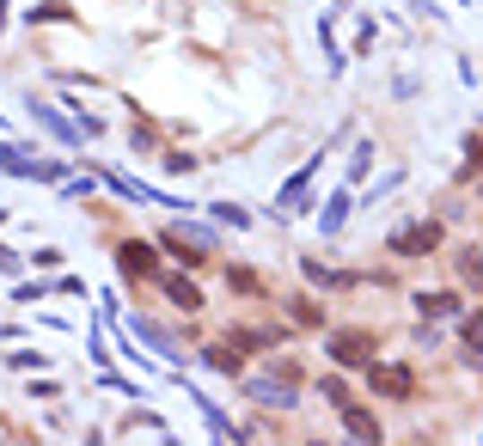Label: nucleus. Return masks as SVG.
I'll return each instance as SVG.
<instances>
[{
    "label": "nucleus",
    "mask_w": 483,
    "mask_h": 446,
    "mask_svg": "<svg viewBox=\"0 0 483 446\" xmlns=\"http://www.w3.org/2000/svg\"><path fill=\"white\" fill-rule=\"evenodd\" d=\"M245 398H251V404H263V410H288V404H294V373L251 379V385H245Z\"/></svg>",
    "instance_id": "f257e3e1"
},
{
    "label": "nucleus",
    "mask_w": 483,
    "mask_h": 446,
    "mask_svg": "<svg viewBox=\"0 0 483 446\" xmlns=\"http://www.w3.org/2000/svg\"><path fill=\"white\" fill-rule=\"evenodd\" d=\"M367 355H374V337L367 330H331V361L337 367H361Z\"/></svg>",
    "instance_id": "f03ea898"
},
{
    "label": "nucleus",
    "mask_w": 483,
    "mask_h": 446,
    "mask_svg": "<svg viewBox=\"0 0 483 446\" xmlns=\"http://www.w3.org/2000/svg\"><path fill=\"white\" fill-rule=\"evenodd\" d=\"M367 385H374V398H398V404L416 391L410 367H374V373H367Z\"/></svg>",
    "instance_id": "7ed1b4c3"
},
{
    "label": "nucleus",
    "mask_w": 483,
    "mask_h": 446,
    "mask_svg": "<svg viewBox=\"0 0 483 446\" xmlns=\"http://www.w3.org/2000/svg\"><path fill=\"white\" fill-rule=\"evenodd\" d=\"M435 244H441V227H435V220H422V227H404V233H392V251H398V257L435 251Z\"/></svg>",
    "instance_id": "20e7f679"
},
{
    "label": "nucleus",
    "mask_w": 483,
    "mask_h": 446,
    "mask_svg": "<svg viewBox=\"0 0 483 446\" xmlns=\"http://www.w3.org/2000/svg\"><path fill=\"white\" fill-rule=\"evenodd\" d=\"M312 172H318V159H306L300 172H294L288 184H281V196H276V214H294V208L306 202V184H312Z\"/></svg>",
    "instance_id": "39448f33"
},
{
    "label": "nucleus",
    "mask_w": 483,
    "mask_h": 446,
    "mask_svg": "<svg viewBox=\"0 0 483 446\" xmlns=\"http://www.w3.org/2000/svg\"><path fill=\"white\" fill-rule=\"evenodd\" d=\"M343 428L355 441H380V416H367L361 404H343Z\"/></svg>",
    "instance_id": "423d86ee"
},
{
    "label": "nucleus",
    "mask_w": 483,
    "mask_h": 446,
    "mask_svg": "<svg viewBox=\"0 0 483 446\" xmlns=\"http://www.w3.org/2000/svg\"><path fill=\"white\" fill-rule=\"evenodd\" d=\"M116 270H123V275H153V251L129 239L123 251H116Z\"/></svg>",
    "instance_id": "0eeeda50"
},
{
    "label": "nucleus",
    "mask_w": 483,
    "mask_h": 446,
    "mask_svg": "<svg viewBox=\"0 0 483 446\" xmlns=\"http://www.w3.org/2000/svg\"><path fill=\"white\" fill-rule=\"evenodd\" d=\"M135 337H147V343L160 348V361H184V355H177V343L166 337V330H160V324H147V318H135Z\"/></svg>",
    "instance_id": "6e6552de"
},
{
    "label": "nucleus",
    "mask_w": 483,
    "mask_h": 446,
    "mask_svg": "<svg viewBox=\"0 0 483 446\" xmlns=\"http://www.w3.org/2000/svg\"><path fill=\"white\" fill-rule=\"evenodd\" d=\"M31 116H37V123H43V129H49L56 141H80V129H73V123H62L49 104H37V99H31Z\"/></svg>",
    "instance_id": "1a4fd4ad"
},
{
    "label": "nucleus",
    "mask_w": 483,
    "mask_h": 446,
    "mask_svg": "<svg viewBox=\"0 0 483 446\" xmlns=\"http://www.w3.org/2000/svg\"><path fill=\"white\" fill-rule=\"evenodd\" d=\"M416 312L422 318H453L459 312V294H416Z\"/></svg>",
    "instance_id": "9d476101"
},
{
    "label": "nucleus",
    "mask_w": 483,
    "mask_h": 446,
    "mask_svg": "<svg viewBox=\"0 0 483 446\" xmlns=\"http://www.w3.org/2000/svg\"><path fill=\"white\" fill-rule=\"evenodd\" d=\"M166 294H172V306H177V312H196V306H203V294H196L184 275H166Z\"/></svg>",
    "instance_id": "9b49d317"
},
{
    "label": "nucleus",
    "mask_w": 483,
    "mask_h": 446,
    "mask_svg": "<svg viewBox=\"0 0 483 446\" xmlns=\"http://www.w3.org/2000/svg\"><path fill=\"white\" fill-rule=\"evenodd\" d=\"M203 361H208V367H214V373H239V355H233V348H227V343L203 348Z\"/></svg>",
    "instance_id": "f8f14e48"
},
{
    "label": "nucleus",
    "mask_w": 483,
    "mask_h": 446,
    "mask_svg": "<svg viewBox=\"0 0 483 446\" xmlns=\"http://www.w3.org/2000/svg\"><path fill=\"white\" fill-rule=\"evenodd\" d=\"M343 220H349V196H331V202H324V214H318V227H324V233H337Z\"/></svg>",
    "instance_id": "ddd939ff"
},
{
    "label": "nucleus",
    "mask_w": 483,
    "mask_h": 446,
    "mask_svg": "<svg viewBox=\"0 0 483 446\" xmlns=\"http://www.w3.org/2000/svg\"><path fill=\"white\" fill-rule=\"evenodd\" d=\"M459 275H465L471 287H483V257L478 251H459Z\"/></svg>",
    "instance_id": "4468645a"
},
{
    "label": "nucleus",
    "mask_w": 483,
    "mask_h": 446,
    "mask_svg": "<svg viewBox=\"0 0 483 446\" xmlns=\"http://www.w3.org/2000/svg\"><path fill=\"white\" fill-rule=\"evenodd\" d=\"M459 337H465L471 355H483V318H465V324H459Z\"/></svg>",
    "instance_id": "2eb2a0df"
},
{
    "label": "nucleus",
    "mask_w": 483,
    "mask_h": 446,
    "mask_svg": "<svg viewBox=\"0 0 483 446\" xmlns=\"http://www.w3.org/2000/svg\"><path fill=\"white\" fill-rule=\"evenodd\" d=\"M37 19H43V25H62V19H68V6H62V0H43V6L31 13V25H37Z\"/></svg>",
    "instance_id": "dca6fc26"
},
{
    "label": "nucleus",
    "mask_w": 483,
    "mask_h": 446,
    "mask_svg": "<svg viewBox=\"0 0 483 446\" xmlns=\"http://www.w3.org/2000/svg\"><path fill=\"white\" fill-rule=\"evenodd\" d=\"M374 172V147H355V159H349V177H367Z\"/></svg>",
    "instance_id": "f3484780"
},
{
    "label": "nucleus",
    "mask_w": 483,
    "mask_h": 446,
    "mask_svg": "<svg viewBox=\"0 0 483 446\" xmlns=\"http://www.w3.org/2000/svg\"><path fill=\"white\" fill-rule=\"evenodd\" d=\"M214 220H233V227H251V220H245V208H233V202H214Z\"/></svg>",
    "instance_id": "a211bd4d"
},
{
    "label": "nucleus",
    "mask_w": 483,
    "mask_h": 446,
    "mask_svg": "<svg viewBox=\"0 0 483 446\" xmlns=\"http://www.w3.org/2000/svg\"><path fill=\"white\" fill-rule=\"evenodd\" d=\"M6 361H13V367H43V355H37V348H13Z\"/></svg>",
    "instance_id": "6ab92c4d"
},
{
    "label": "nucleus",
    "mask_w": 483,
    "mask_h": 446,
    "mask_svg": "<svg viewBox=\"0 0 483 446\" xmlns=\"http://www.w3.org/2000/svg\"><path fill=\"white\" fill-rule=\"evenodd\" d=\"M19 263H25V257H19V251H6V244H0V270H6V275H19Z\"/></svg>",
    "instance_id": "aec40b11"
}]
</instances>
